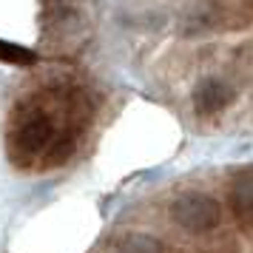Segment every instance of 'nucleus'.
<instances>
[{
	"instance_id": "f257e3e1",
	"label": "nucleus",
	"mask_w": 253,
	"mask_h": 253,
	"mask_svg": "<svg viewBox=\"0 0 253 253\" xmlns=\"http://www.w3.org/2000/svg\"><path fill=\"white\" fill-rule=\"evenodd\" d=\"M51 111H54L51 103H43V97H26L23 103L14 108V120H12V128H9L6 148H9V157L17 165H32L63 134L54 126V114Z\"/></svg>"
},
{
	"instance_id": "f03ea898",
	"label": "nucleus",
	"mask_w": 253,
	"mask_h": 253,
	"mask_svg": "<svg viewBox=\"0 0 253 253\" xmlns=\"http://www.w3.org/2000/svg\"><path fill=\"white\" fill-rule=\"evenodd\" d=\"M173 222L185 230V233H211L219 225V202L208 194H185L173 202Z\"/></svg>"
},
{
	"instance_id": "7ed1b4c3",
	"label": "nucleus",
	"mask_w": 253,
	"mask_h": 253,
	"mask_svg": "<svg viewBox=\"0 0 253 253\" xmlns=\"http://www.w3.org/2000/svg\"><path fill=\"white\" fill-rule=\"evenodd\" d=\"M228 205L233 211V219L245 230L253 228V171L236 176L228 188Z\"/></svg>"
},
{
	"instance_id": "20e7f679",
	"label": "nucleus",
	"mask_w": 253,
	"mask_h": 253,
	"mask_svg": "<svg viewBox=\"0 0 253 253\" xmlns=\"http://www.w3.org/2000/svg\"><path fill=\"white\" fill-rule=\"evenodd\" d=\"M194 103L199 114H216L222 108H228L233 103V88H228L219 80H205L194 94Z\"/></svg>"
},
{
	"instance_id": "39448f33",
	"label": "nucleus",
	"mask_w": 253,
	"mask_h": 253,
	"mask_svg": "<svg viewBox=\"0 0 253 253\" xmlns=\"http://www.w3.org/2000/svg\"><path fill=\"white\" fill-rule=\"evenodd\" d=\"M117 253H162V242L148 236V233H128L120 242Z\"/></svg>"
},
{
	"instance_id": "423d86ee",
	"label": "nucleus",
	"mask_w": 253,
	"mask_h": 253,
	"mask_svg": "<svg viewBox=\"0 0 253 253\" xmlns=\"http://www.w3.org/2000/svg\"><path fill=\"white\" fill-rule=\"evenodd\" d=\"M0 63H9V66H32V63H37V54L32 48L20 46V43L0 40Z\"/></svg>"
}]
</instances>
